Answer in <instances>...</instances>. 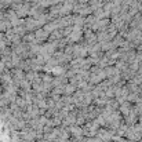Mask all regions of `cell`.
<instances>
[{"label":"cell","instance_id":"1","mask_svg":"<svg viewBox=\"0 0 142 142\" xmlns=\"http://www.w3.org/2000/svg\"><path fill=\"white\" fill-rule=\"evenodd\" d=\"M24 142H25V141H24Z\"/></svg>","mask_w":142,"mask_h":142}]
</instances>
